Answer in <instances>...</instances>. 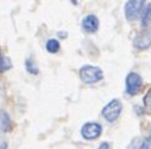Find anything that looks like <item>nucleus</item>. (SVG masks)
Returning <instances> with one entry per match:
<instances>
[{
  "label": "nucleus",
  "instance_id": "obj_1",
  "mask_svg": "<svg viewBox=\"0 0 151 149\" xmlns=\"http://www.w3.org/2000/svg\"><path fill=\"white\" fill-rule=\"evenodd\" d=\"M80 78L86 84H94L100 82L104 78V72L100 67L93 65H84L79 71Z\"/></svg>",
  "mask_w": 151,
  "mask_h": 149
},
{
  "label": "nucleus",
  "instance_id": "obj_2",
  "mask_svg": "<svg viewBox=\"0 0 151 149\" xmlns=\"http://www.w3.org/2000/svg\"><path fill=\"white\" fill-rule=\"evenodd\" d=\"M121 112H122V103L120 102V99L114 98L102 108L101 114L105 118L106 122L112 123V122H115L119 117H120Z\"/></svg>",
  "mask_w": 151,
  "mask_h": 149
},
{
  "label": "nucleus",
  "instance_id": "obj_3",
  "mask_svg": "<svg viewBox=\"0 0 151 149\" xmlns=\"http://www.w3.org/2000/svg\"><path fill=\"white\" fill-rule=\"evenodd\" d=\"M146 6L144 0H129L125 4V18L127 21H136L140 19L144 8Z\"/></svg>",
  "mask_w": 151,
  "mask_h": 149
},
{
  "label": "nucleus",
  "instance_id": "obj_4",
  "mask_svg": "<svg viewBox=\"0 0 151 149\" xmlns=\"http://www.w3.org/2000/svg\"><path fill=\"white\" fill-rule=\"evenodd\" d=\"M125 86H126L125 91L129 96L137 94L144 86V79L141 77V74H139L137 72H130L126 76Z\"/></svg>",
  "mask_w": 151,
  "mask_h": 149
},
{
  "label": "nucleus",
  "instance_id": "obj_5",
  "mask_svg": "<svg viewBox=\"0 0 151 149\" xmlns=\"http://www.w3.org/2000/svg\"><path fill=\"white\" fill-rule=\"evenodd\" d=\"M102 133V127L100 123L96 122H86L81 127V136L86 140L98 139Z\"/></svg>",
  "mask_w": 151,
  "mask_h": 149
},
{
  "label": "nucleus",
  "instance_id": "obj_6",
  "mask_svg": "<svg viewBox=\"0 0 151 149\" xmlns=\"http://www.w3.org/2000/svg\"><path fill=\"white\" fill-rule=\"evenodd\" d=\"M134 46L137 50H147L151 46V28L142 29L140 33L135 36Z\"/></svg>",
  "mask_w": 151,
  "mask_h": 149
},
{
  "label": "nucleus",
  "instance_id": "obj_7",
  "mask_svg": "<svg viewBox=\"0 0 151 149\" xmlns=\"http://www.w3.org/2000/svg\"><path fill=\"white\" fill-rule=\"evenodd\" d=\"M81 26H83V30L88 34H95L96 31L99 30V26H100V21L98 19V16L94 14H89L83 19L81 21Z\"/></svg>",
  "mask_w": 151,
  "mask_h": 149
},
{
  "label": "nucleus",
  "instance_id": "obj_8",
  "mask_svg": "<svg viewBox=\"0 0 151 149\" xmlns=\"http://www.w3.org/2000/svg\"><path fill=\"white\" fill-rule=\"evenodd\" d=\"M0 128L4 133H9L12 131V118L8 112L4 109L0 111Z\"/></svg>",
  "mask_w": 151,
  "mask_h": 149
},
{
  "label": "nucleus",
  "instance_id": "obj_9",
  "mask_svg": "<svg viewBox=\"0 0 151 149\" xmlns=\"http://www.w3.org/2000/svg\"><path fill=\"white\" fill-rule=\"evenodd\" d=\"M140 21H141V26L144 29L149 28L151 23V4H146V6L144 8L142 14L140 16Z\"/></svg>",
  "mask_w": 151,
  "mask_h": 149
},
{
  "label": "nucleus",
  "instance_id": "obj_10",
  "mask_svg": "<svg viewBox=\"0 0 151 149\" xmlns=\"http://www.w3.org/2000/svg\"><path fill=\"white\" fill-rule=\"evenodd\" d=\"M46 51L47 52H50V54H56V52H59V50H60V42H59V40L56 39H49L46 41Z\"/></svg>",
  "mask_w": 151,
  "mask_h": 149
},
{
  "label": "nucleus",
  "instance_id": "obj_11",
  "mask_svg": "<svg viewBox=\"0 0 151 149\" xmlns=\"http://www.w3.org/2000/svg\"><path fill=\"white\" fill-rule=\"evenodd\" d=\"M12 67H13L12 60H10L9 57H6V56H4V55L0 54V73L9 71Z\"/></svg>",
  "mask_w": 151,
  "mask_h": 149
},
{
  "label": "nucleus",
  "instance_id": "obj_12",
  "mask_svg": "<svg viewBox=\"0 0 151 149\" xmlns=\"http://www.w3.org/2000/svg\"><path fill=\"white\" fill-rule=\"evenodd\" d=\"M144 111L146 112L147 114H151V87L147 89V92L144 96Z\"/></svg>",
  "mask_w": 151,
  "mask_h": 149
},
{
  "label": "nucleus",
  "instance_id": "obj_13",
  "mask_svg": "<svg viewBox=\"0 0 151 149\" xmlns=\"http://www.w3.org/2000/svg\"><path fill=\"white\" fill-rule=\"evenodd\" d=\"M25 67H26V71L31 74H37L39 73V67L35 65V62L31 60V58H26L25 61Z\"/></svg>",
  "mask_w": 151,
  "mask_h": 149
},
{
  "label": "nucleus",
  "instance_id": "obj_14",
  "mask_svg": "<svg viewBox=\"0 0 151 149\" xmlns=\"http://www.w3.org/2000/svg\"><path fill=\"white\" fill-rule=\"evenodd\" d=\"M139 149H151V134L147 136V137L141 142V144H140Z\"/></svg>",
  "mask_w": 151,
  "mask_h": 149
},
{
  "label": "nucleus",
  "instance_id": "obj_15",
  "mask_svg": "<svg viewBox=\"0 0 151 149\" xmlns=\"http://www.w3.org/2000/svg\"><path fill=\"white\" fill-rule=\"evenodd\" d=\"M96 149H110V143L109 142H102Z\"/></svg>",
  "mask_w": 151,
  "mask_h": 149
},
{
  "label": "nucleus",
  "instance_id": "obj_16",
  "mask_svg": "<svg viewBox=\"0 0 151 149\" xmlns=\"http://www.w3.org/2000/svg\"><path fill=\"white\" fill-rule=\"evenodd\" d=\"M58 36H59V39H66V37H68V33H66V31H59Z\"/></svg>",
  "mask_w": 151,
  "mask_h": 149
},
{
  "label": "nucleus",
  "instance_id": "obj_17",
  "mask_svg": "<svg viewBox=\"0 0 151 149\" xmlns=\"http://www.w3.org/2000/svg\"><path fill=\"white\" fill-rule=\"evenodd\" d=\"M0 149H8V143L6 142H3L1 144H0Z\"/></svg>",
  "mask_w": 151,
  "mask_h": 149
}]
</instances>
